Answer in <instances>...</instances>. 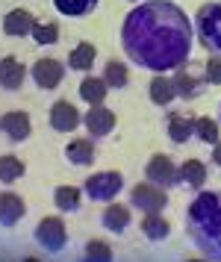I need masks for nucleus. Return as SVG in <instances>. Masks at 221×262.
I'll use <instances>...</instances> for the list:
<instances>
[{"label": "nucleus", "mask_w": 221, "mask_h": 262, "mask_svg": "<svg viewBox=\"0 0 221 262\" xmlns=\"http://www.w3.org/2000/svg\"><path fill=\"white\" fill-rule=\"evenodd\" d=\"M195 27L174 0H142L121 24V48L133 65L153 74L186 68Z\"/></svg>", "instance_id": "nucleus-1"}, {"label": "nucleus", "mask_w": 221, "mask_h": 262, "mask_svg": "<svg viewBox=\"0 0 221 262\" xmlns=\"http://www.w3.org/2000/svg\"><path fill=\"white\" fill-rule=\"evenodd\" d=\"M186 236L212 262H221V191L200 189L186 206Z\"/></svg>", "instance_id": "nucleus-2"}, {"label": "nucleus", "mask_w": 221, "mask_h": 262, "mask_svg": "<svg viewBox=\"0 0 221 262\" xmlns=\"http://www.w3.org/2000/svg\"><path fill=\"white\" fill-rule=\"evenodd\" d=\"M195 36H198L200 48L207 53H218L221 56V0H212V3H204L195 15Z\"/></svg>", "instance_id": "nucleus-3"}, {"label": "nucleus", "mask_w": 221, "mask_h": 262, "mask_svg": "<svg viewBox=\"0 0 221 262\" xmlns=\"http://www.w3.org/2000/svg\"><path fill=\"white\" fill-rule=\"evenodd\" d=\"M83 191L94 203H112L124 191V174L121 171H97L92 177H86Z\"/></svg>", "instance_id": "nucleus-4"}, {"label": "nucleus", "mask_w": 221, "mask_h": 262, "mask_svg": "<svg viewBox=\"0 0 221 262\" xmlns=\"http://www.w3.org/2000/svg\"><path fill=\"white\" fill-rule=\"evenodd\" d=\"M33 236H35V245L38 248H45L47 253H59V250H65V245H68V227H65V221L59 215H47V218H42L35 224Z\"/></svg>", "instance_id": "nucleus-5"}, {"label": "nucleus", "mask_w": 221, "mask_h": 262, "mask_svg": "<svg viewBox=\"0 0 221 262\" xmlns=\"http://www.w3.org/2000/svg\"><path fill=\"white\" fill-rule=\"evenodd\" d=\"M130 206L133 209H139V212H163L165 206H168V191L159 189V186H153V183H136L133 189H130Z\"/></svg>", "instance_id": "nucleus-6"}, {"label": "nucleus", "mask_w": 221, "mask_h": 262, "mask_svg": "<svg viewBox=\"0 0 221 262\" xmlns=\"http://www.w3.org/2000/svg\"><path fill=\"white\" fill-rule=\"evenodd\" d=\"M145 180L153 183V186H159V189H165V191L174 189V186H180L174 159L165 156V154H153L151 159H148V165H145Z\"/></svg>", "instance_id": "nucleus-7"}, {"label": "nucleus", "mask_w": 221, "mask_h": 262, "mask_svg": "<svg viewBox=\"0 0 221 262\" xmlns=\"http://www.w3.org/2000/svg\"><path fill=\"white\" fill-rule=\"evenodd\" d=\"M0 136H3L9 144H24L30 136H33L30 112L12 109V112H6V115H0Z\"/></svg>", "instance_id": "nucleus-8"}, {"label": "nucleus", "mask_w": 221, "mask_h": 262, "mask_svg": "<svg viewBox=\"0 0 221 262\" xmlns=\"http://www.w3.org/2000/svg\"><path fill=\"white\" fill-rule=\"evenodd\" d=\"M30 77H33V83L42 89V92H53V89H59L62 85V80H65V65L59 59H38L30 68Z\"/></svg>", "instance_id": "nucleus-9"}, {"label": "nucleus", "mask_w": 221, "mask_h": 262, "mask_svg": "<svg viewBox=\"0 0 221 262\" xmlns=\"http://www.w3.org/2000/svg\"><path fill=\"white\" fill-rule=\"evenodd\" d=\"M47 124L53 133H74L83 124V115L71 100H56L47 112Z\"/></svg>", "instance_id": "nucleus-10"}, {"label": "nucleus", "mask_w": 221, "mask_h": 262, "mask_svg": "<svg viewBox=\"0 0 221 262\" xmlns=\"http://www.w3.org/2000/svg\"><path fill=\"white\" fill-rule=\"evenodd\" d=\"M115 124H118V115L112 109H106L104 103H101V106H89V112L83 115V127L89 130L92 139H106V136H112Z\"/></svg>", "instance_id": "nucleus-11"}, {"label": "nucleus", "mask_w": 221, "mask_h": 262, "mask_svg": "<svg viewBox=\"0 0 221 262\" xmlns=\"http://www.w3.org/2000/svg\"><path fill=\"white\" fill-rule=\"evenodd\" d=\"M27 77H30V68H24V62H18L15 56L0 59V89L3 92H21Z\"/></svg>", "instance_id": "nucleus-12"}, {"label": "nucleus", "mask_w": 221, "mask_h": 262, "mask_svg": "<svg viewBox=\"0 0 221 262\" xmlns=\"http://www.w3.org/2000/svg\"><path fill=\"white\" fill-rule=\"evenodd\" d=\"M177 177H180V186H186L189 191H200L207 186V177H210V168L204 159H186L177 165Z\"/></svg>", "instance_id": "nucleus-13"}, {"label": "nucleus", "mask_w": 221, "mask_h": 262, "mask_svg": "<svg viewBox=\"0 0 221 262\" xmlns=\"http://www.w3.org/2000/svg\"><path fill=\"white\" fill-rule=\"evenodd\" d=\"M35 21H38V18H35L30 9H9V12L3 15V33L9 38H27L33 33Z\"/></svg>", "instance_id": "nucleus-14"}, {"label": "nucleus", "mask_w": 221, "mask_h": 262, "mask_svg": "<svg viewBox=\"0 0 221 262\" xmlns=\"http://www.w3.org/2000/svg\"><path fill=\"white\" fill-rule=\"evenodd\" d=\"M24 215H27V203H24L21 194H15V191H0V227H18Z\"/></svg>", "instance_id": "nucleus-15"}, {"label": "nucleus", "mask_w": 221, "mask_h": 262, "mask_svg": "<svg viewBox=\"0 0 221 262\" xmlns=\"http://www.w3.org/2000/svg\"><path fill=\"white\" fill-rule=\"evenodd\" d=\"M195 118L198 115H186V112H171L165 121V133L174 144H186L189 139H195Z\"/></svg>", "instance_id": "nucleus-16"}, {"label": "nucleus", "mask_w": 221, "mask_h": 262, "mask_svg": "<svg viewBox=\"0 0 221 262\" xmlns=\"http://www.w3.org/2000/svg\"><path fill=\"white\" fill-rule=\"evenodd\" d=\"M171 85H174V95L180 97V100H186V103H189V100H198V97L204 95V80L195 77L192 71H186V68L174 71Z\"/></svg>", "instance_id": "nucleus-17"}, {"label": "nucleus", "mask_w": 221, "mask_h": 262, "mask_svg": "<svg viewBox=\"0 0 221 262\" xmlns=\"http://www.w3.org/2000/svg\"><path fill=\"white\" fill-rule=\"evenodd\" d=\"M130 221H133V212H130V206H124V203H106L104 215H101V224H104L106 233H115V236H121L124 230L130 227Z\"/></svg>", "instance_id": "nucleus-18"}, {"label": "nucleus", "mask_w": 221, "mask_h": 262, "mask_svg": "<svg viewBox=\"0 0 221 262\" xmlns=\"http://www.w3.org/2000/svg\"><path fill=\"white\" fill-rule=\"evenodd\" d=\"M65 159H68L71 165H92L94 156H97V144H94V139L89 136V139H71L68 144H65Z\"/></svg>", "instance_id": "nucleus-19"}, {"label": "nucleus", "mask_w": 221, "mask_h": 262, "mask_svg": "<svg viewBox=\"0 0 221 262\" xmlns=\"http://www.w3.org/2000/svg\"><path fill=\"white\" fill-rule=\"evenodd\" d=\"M94 59H97V48H94L92 41H80L77 48L68 53V68L71 71H92L94 68Z\"/></svg>", "instance_id": "nucleus-20"}, {"label": "nucleus", "mask_w": 221, "mask_h": 262, "mask_svg": "<svg viewBox=\"0 0 221 262\" xmlns=\"http://www.w3.org/2000/svg\"><path fill=\"white\" fill-rule=\"evenodd\" d=\"M148 95H151V103L153 106H171V100H174V85H171V77H165V74H153L151 85H148Z\"/></svg>", "instance_id": "nucleus-21"}, {"label": "nucleus", "mask_w": 221, "mask_h": 262, "mask_svg": "<svg viewBox=\"0 0 221 262\" xmlns=\"http://www.w3.org/2000/svg\"><path fill=\"white\" fill-rule=\"evenodd\" d=\"M80 97L89 103V106H101L106 97H109V85L104 83V77H83Z\"/></svg>", "instance_id": "nucleus-22"}, {"label": "nucleus", "mask_w": 221, "mask_h": 262, "mask_svg": "<svg viewBox=\"0 0 221 262\" xmlns=\"http://www.w3.org/2000/svg\"><path fill=\"white\" fill-rule=\"evenodd\" d=\"M80 203H83V191L74 189V186H56L53 189V206L59 212H80Z\"/></svg>", "instance_id": "nucleus-23"}, {"label": "nucleus", "mask_w": 221, "mask_h": 262, "mask_svg": "<svg viewBox=\"0 0 221 262\" xmlns=\"http://www.w3.org/2000/svg\"><path fill=\"white\" fill-rule=\"evenodd\" d=\"M142 233L148 236V242H165V238L171 236V224L159 212H148L142 218Z\"/></svg>", "instance_id": "nucleus-24"}, {"label": "nucleus", "mask_w": 221, "mask_h": 262, "mask_svg": "<svg viewBox=\"0 0 221 262\" xmlns=\"http://www.w3.org/2000/svg\"><path fill=\"white\" fill-rule=\"evenodd\" d=\"M53 6L65 18H86L101 6V0H53Z\"/></svg>", "instance_id": "nucleus-25"}, {"label": "nucleus", "mask_w": 221, "mask_h": 262, "mask_svg": "<svg viewBox=\"0 0 221 262\" xmlns=\"http://www.w3.org/2000/svg\"><path fill=\"white\" fill-rule=\"evenodd\" d=\"M24 174H27V165H24V159H18L15 154H3V156H0V183H3V186H12V183H18Z\"/></svg>", "instance_id": "nucleus-26"}, {"label": "nucleus", "mask_w": 221, "mask_h": 262, "mask_svg": "<svg viewBox=\"0 0 221 262\" xmlns=\"http://www.w3.org/2000/svg\"><path fill=\"white\" fill-rule=\"evenodd\" d=\"M195 139L204 144H218L221 142V124L215 118H204V115H198L195 118Z\"/></svg>", "instance_id": "nucleus-27"}, {"label": "nucleus", "mask_w": 221, "mask_h": 262, "mask_svg": "<svg viewBox=\"0 0 221 262\" xmlns=\"http://www.w3.org/2000/svg\"><path fill=\"white\" fill-rule=\"evenodd\" d=\"M30 38H33L38 48H53L59 41V24L56 21H35Z\"/></svg>", "instance_id": "nucleus-28"}, {"label": "nucleus", "mask_w": 221, "mask_h": 262, "mask_svg": "<svg viewBox=\"0 0 221 262\" xmlns=\"http://www.w3.org/2000/svg\"><path fill=\"white\" fill-rule=\"evenodd\" d=\"M104 83L109 85V89H127V83H130L127 65H124V62L109 59L106 62V68H104Z\"/></svg>", "instance_id": "nucleus-29"}, {"label": "nucleus", "mask_w": 221, "mask_h": 262, "mask_svg": "<svg viewBox=\"0 0 221 262\" xmlns=\"http://www.w3.org/2000/svg\"><path fill=\"white\" fill-rule=\"evenodd\" d=\"M83 262H112V248L101 238H92V242H86Z\"/></svg>", "instance_id": "nucleus-30"}, {"label": "nucleus", "mask_w": 221, "mask_h": 262, "mask_svg": "<svg viewBox=\"0 0 221 262\" xmlns=\"http://www.w3.org/2000/svg\"><path fill=\"white\" fill-rule=\"evenodd\" d=\"M204 83L221 85V56L218 53H210V59L204 65Z\"/></svg>", "instance_id": "nucleus-31"}, {"label": "nucleus", "mask_w": 221, "mask_h": 262, "mask_svg": "<svg viewBox=\"0 0 221 262\" xmlns=\"http://www.w3.org/2000/svg\"><path fill=\"white\" fill-rule=\"evenodd\" d=\"M212 165L221 171V142H218V144H212Z\"/></svg>", "instance_id": "nucleus-32"}, {"label": "nucleus", "mask_w": 221, "mask_h": 262, "mask_svg": "<svg viewBox=\"0 0 221 262\" xmlns=\"http://www.w3.org/2000/svg\"><path fill=\"white\" fill-rule=\"evenodd\" d=\"M218 124H221V106H218Z\"/></svg>", "instance_id": "nucleus-33"}, {"label": "nucleus", "mask_w": 221, "mask_h": 262, "mask_svg": "<svg viewBox=\"0 0 221 262\" xmlns=\"http://www.w3.org/2000/svg\"><path fill=\"white\" fill-rule=\"evenodd\" d=\"M130 3H142V0H130Z\"/></svg>", "instance_id": "nucleus-34"}, {"label": "nucleus", "mask_w": 221, "mask_h": 262, "mask_svg": "<svg viewBox=\"0 0 221 262\" xmlns=\"http://www.w3.org/2000/svg\"><path fill=\"white\" fill-rule=\"evenodd\" d=\"M195 262H204V259H195Z\"/></svg>", "instance_id": "nucleus-35"}]
</instances>
